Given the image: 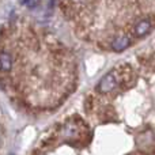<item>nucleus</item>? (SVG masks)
Listing matches in <instances>:
<instances>
[{"instance_id": "f257e3e1", "label": "nucleus", "mask_w": 155, "mask_h": 155, "mask_svg": "<svg viewBox=\"0 0 155 155\" xmlns=\"http://www.w3.org/2000/svg\"><path fill=\"white\" fill-rule=\"evenodd\" d=\"M118 84H120L118 75L116 74V71H110L101 78V80L97 84V91L99 94H112L118 87Z\"/></svg>"}, {"instance_id": "f03ea898", "label": "nucleus", "mask_w": 155, "mask_h": 155, "mask_svg": "<svg viewBox=\"0 0 155 155\" xmlns=\"http://www.w3.org/2000/svg\"><path fill=\"white\" fill-rule=\"evenodd\" d=\"M14 68V57L10 52L2 51L0 52V72L8 74Z\"/></svg>"}, {"instance_id": "7ed1b4c3", "label": "nucleus", "mask_w": 155, "mask_h": 155, "mask_svg": "<svg viewBox=\"0 0 155 155\" xmlns=\"http://www.w3.org/2000/svg\"><path fill=\"white\" fill-rule=\"evenodd\" d=\"M131 45V38L128 37L127 34H121L117 35L114 40L112 41V49L114 52H123L125 51L128 46Z\"/></svg>"}, {"instance_id": "20e7f679", "label": "nucleus", "mask_w": 155, "mask_h": 155, "mask_svg": "<svg viewBox=\"0 0 155 155\" xmlns=\"http://www.w3.org/2000/svg\"><path fill=\"white\" fill-rule=\"evenodd\" d=\"M151 27H153V25H151V21L150 19H142V21H139L136 25H135V29H134V34L136 35V37H144L147 33H150Z\"/></svg>"}, {"instance_id": "39448f33", "label": "nucleus", "mask_w": 155, "mask_h": 155, "mask_svg": "<svg viewBox=\"0 0 155 155\" xmlns=\"http://www.w3.org/2000/svg\"><path fill=\"white\" fill-rule=\"evenodd\" d=\"M19 3H21L22 5H25V7H34L35 5V0H19Z\"/></svg>"}]
</instances>
